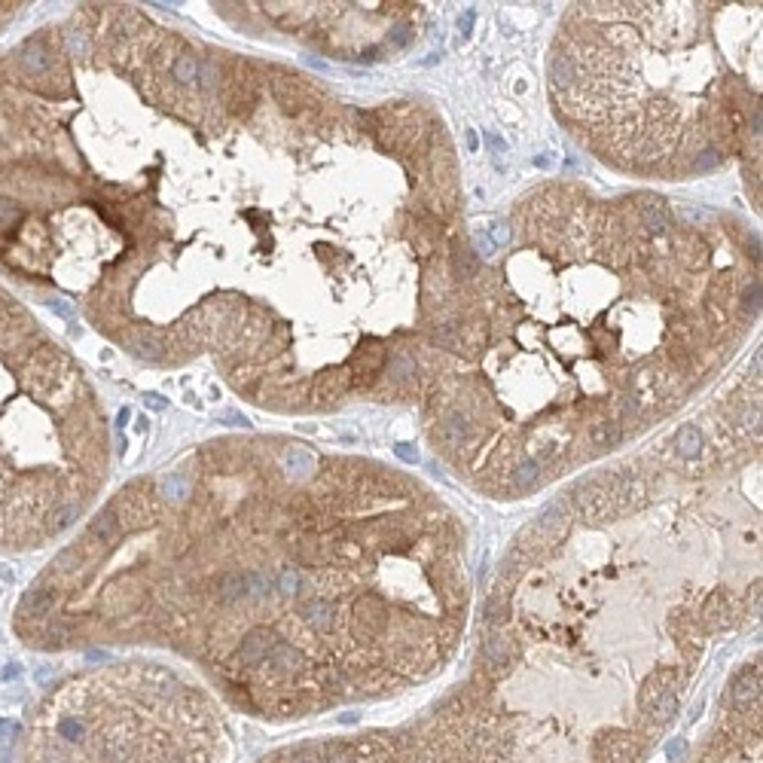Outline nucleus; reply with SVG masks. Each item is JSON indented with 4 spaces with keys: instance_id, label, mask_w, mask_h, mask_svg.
I'll return each instance as SVG.
<instances>
[{
    "instance_id": "obj_4",
    "label": "nucleus",
    "mask_w": 763,
    "mask_h": 763,
    "mask_svg": "<svg viewBox=\"0 0 763 763\" xmlns=\"http://www.w3.org/2000/svg\"><path fill=\"white\" fill-rule=\"evenodd\" d=\"M757 702H760V665H748L733 681V706L754 708Z\"/></svg>"
},
{
    "instance_id": "obj_6",
    "label": "nucleus",
    "mask_w": 763,
    "mask_h": 763,
    "mask_svg": "<svg viewBox=\"0 0 763 763\" xmlns=\"http://www.w3.org/2000/svg\"><path fill=\"white\" fill-rule=\"evenodd\" d=\"M589 440L592 446L598 449H614L620 440H623V428H620L617 419H602V421H592L589 428Z\"/></svg>"
},
{
    "instance_id": "obj_22",
    "label": "nucleus",
    "mask_w": 763,
    "mask_h": 763,
    "mask_svg": "<svg viewBox=\"0 0 763 763\" xmlns=\"http://www.w3.org/2000/svg\"><path fill=\"white\" fill-rule=\"evenodd\" d=\"M492 235H495V241H507V223H495V229H492Z\"/></svg>"
},
{
    "instance_id": "obj_12",
    "label": "nucleus",
    "mask_w": 763,
    "mask_h": 763,
    "mask_svg": "<svg viewBox=\"0 0 763 763\" xmlns=\"http://www.w3.org/2000/svg\"><path fill=\"white\" fill-rule=\"evenodd\" d=\"M138 348L135 351L140 354V358H147V360H159L162 354H165V339H159V336H140L138 342H135Z\"/></svg>"
},
{
    "instance_id": "obj_18",
    "label": "nucleus",
    "mask_w": 763,
    "mask_h": 763,
    "mask_svg": "<svg viewBox=\"0 0 763 763\" xmlns=\"http://www.w3.org/2000/svg\"><path fill=\"white\" fill-rule=\"evenodd\" d=\"M68 46L73 49V55H86V37H83V31H68Z\"/></svg>"
},
{
    "instance_id": "obj_5",
    "label": "nucleus",
    "mask_w": 763,
    "mask_h": 763,
    "mask_svg": "<svg viewBox=\"0 0 763 763\" xmlns=\"http://www.w3.org/2000/svg\"><path fill=\"white\" fill-rule=\"evenodd\" d=\"M348 388H351V373H348V367H342V369H327V373H324L321 379L315 382L312 397L321 400V403H333V400L342 397Z\"/></svg>"
},
{
    "instance_id": "obj_3",
    "label": "nucleus",
    "mask_w": 763,
    "mask_h": 763,
    "mask_svg": "<svg viewBox=\"0 0 763 763\" xmlns=\"http://www.w3.org/2000/svg\"><path fill=\"white\" fill-rule=\"evenodd\" d=\"M385 348L382 345H376V342H369L364 348H358L354 351V358H351V364H348V373H351V388H369L376 379H379V373H382V367H385Z\"/></svg>"
},
{
    "instance_id": "obj_25",
    "label": "nucleus",
    "mask_w": 763,
    "mask_h": 763,
    "mask_svg": "<svg viewBox=\"0 0 763 763\" xmlns=\"http://www.w3.org/2000/svg\"><path fill=\"white\" fill-rule=\"evenodd\" d=\"M470 25H473V12H468V16L461 19V34H464V37L470 34Z\"/></svg>"
},
{
    "instance_id": "obj_10",
    "label": "nucleus",
    "mask_w": 763,
    "mask_h": 763,
    "mask_svg": "<svg viewBox=\"0 0 763 763\" xmlns=\"http://www.w3.org/2000/svg\"><path fill=\"white\" fill-rule=\"evenodd\" d=\"M574 73H577V68H574V58L571 55H555L553 58V83L555 86H571L574 83Z\"/></svg>"
},
{
    "instance_id": "obj_23",
    "label": "nucleus",
    "mask_w": 763,
    "mask_h": 763,
    "mask_svg": "<svg viewBox=\"0 0 763 763\" xmlns=\"http://www.w3.org/2000/svg\"><path fill=\"white\" fill-rule=\"evenodd\" d=\"M397 455H400V458H406V461H416V458H419L416 452H412L410 446H406V443H400V446H397Z\"/></svg>"
},
{
    "instance_id": "obj_20",
    "label": "nucleus",
    "mask_w": 763,
    "mask_h": 763,
    "mask_svg": "<svg viewBox=\"0 0 763 763\" xmlns=\"http://www.w3.org/2000/svg\"><path fill=\"white\" fill-rule=\"evenodd\" d=\"M473 244H477V250H479L483 257H488V254H492V248H495V241H488L486 235H477V239H473Z\"/></svg>"
},
{
    "instance_id": "obj_8",
    "label": "nucleus",
    "mask_w": 763,
    "mask_h": 763,
    "mask_svg": "<svg viewBox=\"0 0 763 763\" xmlns=\"http://www.w3.org/2000/svg\"><path fill=\"white\" fill-rule=\"evenodd\" d=\"M159 492L165 495L168 501L181 504V501H187V498H190V492H192V483H190L187 477H181V473H172V477H165V479H162Z\"/></svg>"
},
{
    "instance_id": "obj_1",
    "label": "nucleus",
    "mask_w": 763,
    "mask_h": 763,
    "mask_svg": "<svg viewBox=\"0 0 763 763\" xmlns=\"http://www.w3.org/2000/svg\"><path fill=\"white\" fill-rule=\"evenodd\" d=\"M144 598H147L144 580L135 571H129L107 587V592L101 596V611L110 614V617H125V614H135L144 605Z\"/></svg>"
},
{
    "instance_id": "obj_14",
    "label": "nucleus",
    "mask_w": 763,
    "mask_h": 763,
    "mask_svg": "<svg viewBox=\"0 0 763 763\" xmlns=\"http://www.w3.org/2000/svg\"><path fill=\"white\" fill-rule=\"evenodd\" d=\"M172 71H174V80H181V83H192V80H199V71H202V68H199L196 58L183 55V58H177V62H174Z\"/></svg>"
},
{
    "instance_id": "obj_15",
    "label": "nucleus",
    "mask_w": 763,
    "mask_h": 763,
    "mask_svg": "<svg viewBox=\"0 0 763 763\" xmlns=\"http://www.w3.org/2000/svg\"><path fill=\"white\" fill-rule=\"evenodd\" d=\"M287 461H291V468L300 473V477H309V473L315 470V458L309 455V452H302V449L287 452Z\"/></svg>"
},
{
    "instance_id": "obj_17",
    "label": "nucleus",
    "mask_w": 763,
    "mask_h": 763,
    "mask_svg": "<svg viewBox=\"0 0 763 763\" xmlns=\"http://www.w3.org/2000/svg\"><path fill=\"white\" fill-rule=\"evenodd\" d=\"M745 306H748V315H757V312H760V284H751V287H748Z\"/></svg>"
},
{
    "instance_id": "obj_13",
    "label": "nucleus",
    "mask_w": 763,
    "mask_h": 763,
    "mask_svg": "<svg viewBox=\"0 0 763 763\" xmlns=\"http://www.w3.org/2000/svg\"><path fill=\"white\" fill-rule=\"evenodd\" d=\"M699 449H702V434L696 431L693 425H687L684 431L678 434V452H681V455H687V458H690V455H696V452H699Z\"/></svg>"
},
{
    "instance_id": "obj_19",
    "label": "nucleus",
    "mask_w": 763,
    "mask_h": 763,
    "mask_svg": "<svg viewBox=\"0 0 763 763\" xmlns=\"http://www.w3.org/2000/svg\"><path fill=\"white\" fill-rule=\"evenodd\" d=\"M16 217H19L16 202H10V199H0V223H10V220H16Z\"/></svg>"
},
{
    "instance_id": "obj_2",
    "label": "nucleus",
    "mask_w": 763,
    "mask_h": 763,
    "mask_svg": "<svg viewBox=\"0 0 763 763\" xmlns=\"http://www.w3.org/2000/svg\"><path fill=\"white\" fill-rule=\"evenodd\" d=\"M574 504L587 520H607V516H614V507H611V498H607L602 477L583 479V483L574 488Z\"/></svg>"
},
{
    "instance_id": "obj_21",
    "label": "nucleus",
    "mask_w": 763,
    "mask_h": 763,
    "mask_svg": "<svg viewBox=\"0 0 763 763\" xmlns=\"http://www.w3.org/2000/svg\"><path fill=\"white\" fill-rule=\"evenodd\" d=\"M49 306H53V309H55V312H58V315H62V318H68V321H73V312H71V309H68V306H64V302H62V300H49Z\"/></svg>"
},
{
    "instance_id": "obj_7",
    "label": "nucleus",
    "mask_w": 763,
    "mask_h": 763,
    "mask_svg": "<svg viewBox=\"0 0 763 763\" xmlns=\"http://www.w3.org/2000/svg\"><path fill=\"white\" fill-rule=\"evenodd\" d=\"M510 483H513L516 492H528V488H535L540 483V464L535 461V458H528V461H520L513 468V477H510Z\"/></svg>"
},
{
    "instance_id": "obj_24",
    "label": "nucleus",
    "mask_w": 763,
    "mask_h": 763,
    "mask_svg": "<svg viewBox=\"0 0 763 763\" xmlns=\"http://www.w3.org/2000/svg\"><path fill=\"white\" fill-rule=\"evenodd\" d=\"M147 403H150L153 410H165V400H162L159 394H150V397H147Z\"/></svg>"
},
{
    "instance_id": "obj_9",
    "label": "nucleus",
    "mask_w": 763,
    "mask_h": 763,
    "mask_svg": "<svg viewBox=\"0 0 763 763\" xmlns=\"http://www.w3.org/2000/svg\"><path fill=\"white\" fill-rule=\"evenodd\" d=\"M21 64H25V71H31V73H43L49 68V53L43 49V43L40 40H31L25 46V55H21Z\"/></svg>"
},
{
    "instance_id": "obj_16",
    "label": "nucleus",
    "mask_w": 763,
    "mask_h": 763,
    "mask_svg": "<svg viewBox=\"0 0 763 763\" xmlns=\"http://www.w3.org/2000/svg\"><path fill=\"white\" fill-rule=\"evenodd\" d=\"M455 272H458V275H464V278L477 275V260H473V254H470L468 248L455 250Z\"/></svg>"
},
{
    "instance_id": "obj_11",
    "label": "nucleus",
    "mask_w": 763,
    "mask_h": 763,
    "mask_svg": "<svg viewBox=\"0 0 763 763\" xmlns=\"http://www.w3.org/2000/svg\"><path fill=\"white\" fill-rule=\"evenodd\" d=\"M641 217H644V226L650 229V232H665V214L659 211V205H654V199H647V202L641 205Z\"/></svg>"
}]
</instances>
